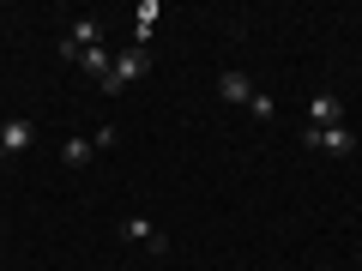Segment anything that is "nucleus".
I'll list each match as a JSON object with an SVG mask.
<instances>
[{"mask_svg":"<svg viewBox=\"0 0 362 271\" xmlns=\"http://www.w3.org/2000/svg\"><path fill=\"white\" fill-rule=\"evenodd\" d=\"M30 139H37V127H30L25 115H13V121H0V151H6V157L30 151Z\"/></svg>","mask_w":362,"mask_h":271,"instance_id":"nucleus-5","label":"nucleus"},{"mask_svg":"<svg viewBox=\"0 0 362 271\" xmlns=\"http://www.w3.org/2000/svg\"><path fill=\"white\" fill-rule=\"evenodd\" d=\"M302 145H308V151H326V157H350L356 151V133L350 127H308Z\"/></svg>","mask_w":362,"mask_h":271,"instance_id":"nucleus-2","label":"nucleus"},{"mask_svg":"<svg viewBox=\"0 0 362 271\" xmlns=\"http://www.w3.org/2000/svg\"><path fill=\"white\" fill-rule=\"evenodd\" d=\"M145 73H151V49H133V42H127V49L115 54V66H109V78H103V97H121V90L139 85Z\"/></svg>","mask_w":362,"mask_h":271,"instance_id":"nucleus-1","label":"nucleus"},{"mask_svg":"<svg viewBox=\"0 0 362 271\" xmlns=\"http://www.w3.org/2000/svg\"><path fill=\"white\" fill-rule=\"evenodd\" d=\"M121 241H133V247H145V253H169V235L157 229L151 217H127V223H121Z\"/></svg>","mask_w":362,"mask_h":271,"instance_id":"nucleus-3","label":"nucleus"},{"mask_svg":"<svg viewBox=\"0 0 362 271\" xmlns=\"http://www.w3.org/2000/svg\"><path fill=\"white\" fill-rule=\"evenodd\" d=\"M218 97H223V103H254V85H247V73H235V66H230V73H223L218 78Z\"/></svg>","mask_w":362,"mask_h":271,"instance_id":"nucleus-7","label":"nucleus"},{"mask_svg":"<svg viewBox=\"0 0 362 271\" xmlns=\"http://www.w3.org/2000/svg\"><path fill=\"white\" fill-rule=\"evenodd\" d=\"M157 18H163V6H157V0H139V13H133V49H151Z\"/></svg>","mask_w":362,"mask_h":271,"instance_id":"nucleus-6","label":"nucleus"},{"mask_svg":"<svg viewBox=\"0 0 362 271\" xmlns=\"http://www.w3.org/2000/svg\"><path fill=\"white\" fill-rule=\"evenodd\" d=\"M247 115H254V121H266V115H272V97H266V90H254V103H247Z\"/></svg>","mask_w":362,"mask_h":271,"instance_id":"nucleus-10","label":"nucleus"},{"mask_svg":"<svg viewBox=\"0 0 362 271\" xmlns=\"http://www.w3.org/2000/svg\"><path fill=\"white\" fill-rule=\"evenodd\" d=\"M308 127H344V103L332 90H314L308 97Z\"/></svg>","mask_w":362,"mask_h":271,"instance_id":"nucleus-4","label":"nucleus"},{"mask_svg":"<svg viewBox=\"0 0 362 271\" xmlns=\"http://www.w3.org/2000/svg\"><path fill=\"white\" fill-rule=\"evenodd\" d=\"M78 66H85V73L97 78V85H103V78H109V66H115V54H109L103 42H97V49H85V54H78Z\"/></svg>","mask_w":362,"mask_h":271,"instance_id":"nucleus-8","label":"nucleus"},{"mask_svg":"<svg viewBox=\"0 0 362 271\" xmlns=\"http://www.w3.org/2000/svg\"><path fill=\"white\" fill-rule=\"evenodd\" d=\"M90 157H97V145H90V139H78V133H73V139L61 145V163H73V169H85Z\"/></svg>","mask_w":362,"mask_h":271,"instance_id":"nucleus-9","label":"nucleus"}]
</instances>
